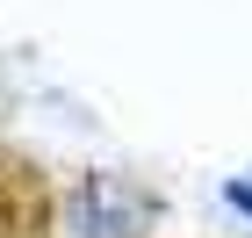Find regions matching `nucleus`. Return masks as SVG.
Instances as JSON below:
<instances>
[{
  "instance_id": "obj_1",
  "label": "nucleus",
  "mask_w": 252,
  "mask_h": 238,
  "mask_svg": "<svg viewBox=\"0 0 252 238\" xmlns=\"http://www.w3.org/2000/svg\"><path fill=\"white\" fill-rule=\"evenodd\" d=\"M152 209L123 180H79V195L65 202V238H144Z\"/></svg>"
},
{
  "instance_id": "obj_2",
  "label": "nucleus",
  "mask_w": 252,
  "mask_h": 238,
  "mask_svg": "<svg viewBox=\"0 0 252 238\" xmlns=\"http://www.w3.org/2000/svg\"><path fill=\"white\" fill-rule=\"evenodd\" d=\"M223 202H231L238 217H252V173H231V180H223Z\"/></svg>"
}]
</instances>
